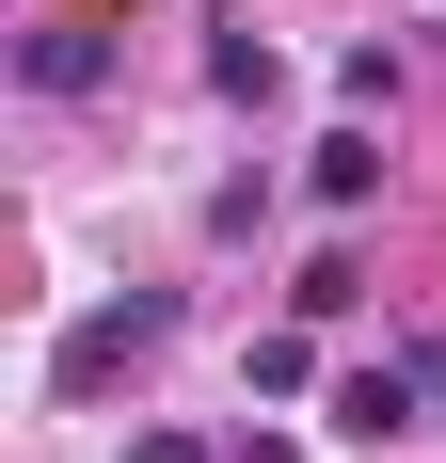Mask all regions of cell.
Instances as JSON below:
<instances>
[{
    "instance_id": "7a4b0ae2",
    "label": "cell",
    "mask_w": 446,
    "mask_h": 463,
    "mask_svg": "<svg viewBox=\"0 0 446 463\" xmlns=\"http://www.w3.org/2000/svg\"><path fill=\"white\" fill-rule=\"evenodd\" d=\"M414 400H431L414 368H351V383H335V431H351V448H383V431H414Z\"/></svg>"
},
{
    "instance_id": "6da1fadb",
    "label": "cell",
    "mask_w": 446,
    "mask_h": 463,
    "mask_svg": "<svg viewBox=\"0 0 446 463\" xmlns=\"http://www.w3.org/2000/svg\"><path fill=\"white\" fill-rule=\"evenodd\" d=\"M160 335H176V304H160V288H128V304H96V320L64 335V368H48V383L80 400V383H112V368H128V352H160Z\"/></svg>"
},
{
    "instance_id": "3957f363",
    "label": "cell",
    "mask_w": 446,
    "mask_h": 463,
    "mask_svg": "<svg viewBox=\"0 0 446 463\" xmlns=\"http://www.w3.org/2000/svg\"><path fill=\"white\" fill-rule=\"evenodd\" d=\"M16 64H33V96H96V80H112V48H96L80 16H48V33L16 48Z\"/></svg>"
},
{
    "instance_id": "5b68a950",
    "label": "cell",
    "mask_w": 446,
    "mask_h": 463,
    "mask_svg": "<svg viewBox=\"0 0 446 463\" xmlns=\"http://www.w3.org/2000/svg\"><path fill=\"white\" fill-rule=\"evenodd\" d=\"M208 80H223V96H271V80H287V64H271V48H256V16H223V33H208Z\"/></svg>"
},
{
    "instance_id": "277c9868",
    "label": "cell",
    "mask_w": 446,
    "mask_h": 463,
    "mask_svg": "<svg viewBox=\"0 0 446 463\" xmlns=\"http://www.w3.org/2000/svg\"><path fill=\"white\" fill-rule=\"evenodd\" d=\"M303 192H319V208H367V192H383V144H367V128H335V144L303 160Z\"/></svg>"
},
{
    "instance_id": "8992f818",
    "label": "cell",
    "mask_w": 446,
    "mask_h": 463,
    "mask_svg": "<svg viewBox=\"0 0 446 463\" xmlns=\"http://www.w3.org/2000/svg\"><path fill=\"white\" fill-rule=\"evenodd\" d=\"M128 463H223V448H208V431H144Z\"/></svg>"
}]
</instances>
